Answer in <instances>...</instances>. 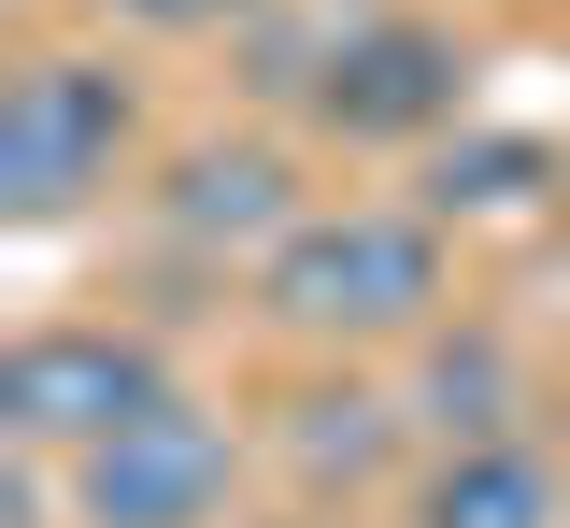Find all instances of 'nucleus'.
Masks as SVG:
<instances>
[{
    "label": "nucleus",
    "instance_id": "obj_1",
    "mask_svg": "<svg viewBox=\"0 0 570 528\" xmlns=\"http://www.w3.org/2000/svg\"><path fill=\"white\" fill-rule=\"evenodd\" d=\"M243 301L299 358H385V343H428L456 314V228L428 201H314L243 272Z\"/></svg>",
    "mask_w": 570,
    "mask_h": 528
},
{
    "label": "nucleus",
    "instance_id": "obj_2",
    "mask_svg": "<svg viewBox=\"0 0 570 528\" xmlns=\"http://www.w3.org/2000/svg\"><path fill=\"white\" fill-rule=\"evenodd\" d=\"M471 86L485 58L442 29V14H400V0H343L328 14V58L299 86V129L356 157H428L442 129H471Z\"/></svg>",
    "mask_w": 570,
    "mask_h": 528
},
{
    "label": "nucleus",
    "instance_id": "obj_3",
    "mask_svg": "<svg viewBox=\"0 0 570 528\" xmlns=\"http://www.w3.org/2000/svg\"><path fill=\"white\" fill-rule=\"evenodd\" d=\"M142 157V86L86 43H43L0 86V228H71Z\"/></svg>",
    "mask_w": 570,
    "mask_h": 528
},
{
    "label": "nucleus",
    "instance_id": "obj_4",
    "mask_svg": "<svg viewBox=\"0 0 570 528\" xmlns=\"http://www.w3.org/2000/svg\"><path fill=\"white\" fill-rule=\"evenodd\" d=\"M243 500V429L214 400H142L129 429H100L86 457H58V515L71 528H228Z\"/></svg>",
    "mask_w": 570,
    "mask_h": 528
},
{
    "label": "nucleus",
    "instance_id": "obj_5",
    "mask_svg": "<svg viewBox=\"0 0 570 528\" xmlns=\"http://www.w3.org/2000/svg\"><path fill=\"white\" fill-rule=\"evenodd\" d=\"M142 400H171L157 329H129V314H43V329H14V358H0V443L86 457L100 429H129Z\"/></svg>",
    "mask_w": 570,
    "mask_h": 528
},
{
    "label": "nucleus",
    "instance_id": "obj_6",
    "mask_svg": "<svg viewBox=\"0 0 570 528\" xmlns=\"http://www.w3.org/2000/svg\"><path fill=\"white\" fill-rule=\"evenodd\" d=\"M142 215H157L171 257H200V272H257L285 228L314 215V186H299V157H285L272 129H214V144H171V157H157Z\"/></svg>",
    "mask_w": 570,
    "mask_h": 528
},
{
    "label": "nucleus",
    "instance_id": "obj_7",
    "mask_svg": "<svg viewBox=\"0 0 570 528\" xmlns=\"http://www.w3.org/2000/svg\"><path fill=\"white\" fill-rule=\"evenodd\" d=\"M414 528H570V471L528 429H485V443H442L414 471Z\"/></svg>",
    "mask_w": 570,
    "mask_h": 528
},
{
    "label": "nucleus",
    "instance_id": "obj_8",
    "mask_svg": "<svg viewBox=\"0 0 570 528\" xmlns=\"http://www.w3.org/2000/svg\"><path fill=\"white\" fill-rule=\"evenodd\" d=\"M557 186H570V157L542 144V129H442L428 172H414V201L442 228H513V215H542Z\"/></svg>",
    "mask_w": 570,
    "mask_h": 528
},
{
    "label": "nucleus",
    "instance_id": "obj_9",
    "mask_svg": "<svg viewBox=\"0 0 570 528\" xmlns=\"http://www.w3.org/2000/svg\"><path fill=\"white\" fill-rule=\"evenodd\" d=\"M285 457H299V486H371L400 457V400L385 385H314V400H285Z\"/></svg>",
    "mask_w": 570,
    "mask_h": 528
},
{
    "label": "nucleus",
    "instance_id": "obj_10",
    "mask_svg": "<svg viewBox=\"0 0 570 528\" xmlns=\"http://www.w3.org/2000/svg\"><path fill=\"white\" fill-rule=\"evenodd\" d=\"M414 414L442 429V443H485V429H513V358H499V329H428V385Z\"/></svg>",
    "mask_w": 570,
    "mask_h": 528
},
{
    "label": "nucleus",
    "instance_id": "obj_11",
    "mask_svg": "<svg viewBox=\"0 0 570 528\" xmlns=\"http://www.w3.org/2000/svg\"><path fill=\"white\" fill-rule=\"evenodd\" d=\"M100 14H129L157 43H243V14H272V0H100Z\"/></svg>",
    "mask_w": 570,
    "mask_h": 528
}]
</instances>
